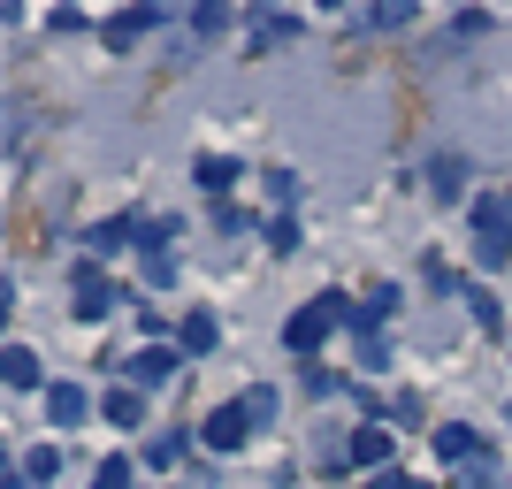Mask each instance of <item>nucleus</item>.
Listing matches in <instances>:
<instances>
[{
  "label": "nucleus",
  "instance_id": "obj_1",
  "mask_svg": "<svg viewBox=\"0 0 512 489\" xmlns=\"http://www.w3.org/2000/svg\"><path fill=\"white\" fill-rule=\"evenodd\" d=\"M474 268H512V192L474 199Z\"/></svg>",
  "mask_w": 512,
  "mask_h": 489
},
{
  "label": "nucleus",
  "instance_id": "obj_2",
  "mask_svg": "<svg viewBox=\"0 0 512 489\" xmlns=\"http://www.w3.org/2000/svg\"><path fill=\"white\" fill-rule=\"evenodd\" d=\"M337 321H344V298H306L299 314L283 321V344H291V352H314V344L329 337Z\"/></svg>",
  "mask_w": 512,
  "mask_h": 489
},
{
  "label": "nucleus",
  "instance_id": "obj_3",
  "mask_svg": "<svg viewBox=\"0 0 512 489\" xmlns=\"http://www.w3.org/2000/svg\"><path fill=\"white\" fill-rule=\"evenodd\" d=\"M245 436H253V421H245V405H214L207 421H199V444H207V451H237Z\"/></svg>",
  "mask_w": 512,
  "mask_h": 489
},
{
  "label": "nucleus",
  "instance_id": "obj_4",
  "mask_svg": "<svg viewBox=\"0 0 512 489\" xmlns=\"http://www.w3.org/2000/svg\"><path fill=\"white\" fill-rule=\"evenodd\" d=\"M123 367H130V383H138V390H161L176 375V352H169V344H138Z\"/></svg>",
  "mask_w": 512,
  "mask_h": 489
},
{
  "label": "nucleus",
  "instance_id": "obj_5",
  "mask_svg": "<svg viewBox=\"0 0 512 489\" xmlns=\"http://www.w3.org/2000/svg\"><path fill=\"white\" fill-rule=\"evenodd\" d=\"M0 375H8V390H39V352H31V344H8V352H0Z\"/></svg>",
  "mask_w": 512,
  "mask_h": 489
},
{
  "label": "nucleus",
  "instance_id": "obj_6",
  "mask_svg": "<svg viewBox=\"0 0 512 489\" xmlns=\"http://www.w3.org/2000/svg\"><path fill=\"white\" fill-rule=\"evenodd\" d=\"M85 390H77V383H54V390H46V413H54V428H77V421H85Z\"/></svg>",
  "mask_w": 512,
  "mask_h": 489
},
{
  "label": "nucleus",
  "instance_id": "obj_7",
  "mask_svg": "<svg viewBox=\"0 0 512 489\" xmlns=\"http://www.w3.org/2000/svg\"><path fill=\"white\" fill-rule=\"evenodd\" d=\"M107 306H115V291H107V283H100V276L85 268V276H77V314H85V321H100Z\"/></svg>",
  "mask_w": 512,
  "mask_h": 489
},
{
  "label": "nucleus",
  "instance_id": "obj_8",
  "mask_svg": "<svg viewBox=\"0 0 512 489\" xmlns=\"http://www.w3.org/2000/svg\"><path fill=\"white\" fill-rule=\"evenodd\" d=\"M352 459H360V467H383L390 459V428H360V436H352Z\"/></svg>",
  "mask_w": 512,
  "mask_h": 489
},
{
  "label": "nucleus",
  "instance_id": "obj_9",
  "mask_svg": "<svg viewBox=\"0 0 512 489\" xmlns=\"http://www.w3.org/2000/svg\"><path fill=\"white\" fill-rule=\"evenodd\" d=\"M153 23H161V8H130V16H115V23H107V39H115V46H130L138 31H153Z\"/></svg>",
  "mask_w": 512,
  "mask_h": 489
},
{
  "label": "nucleus",
  "instance_id": "obj_10",
  "mask_svg": "<svg viewBox=\"0 0 512 489\" xmlns=\"http://www.w3.org/2000/svg\"><path fill=\"white\" fill-rule=\"evenodd\" d=\"M199 184H207V192H230V184H237V161H230V153H207V161H199Z\"/></svg>",
  "mask_w": 512,
  "mask_h": 489
},
{
  "label": "nucleus",
  "instance_id": "obj_11",
  "mask_svg": "<svg viewBox=\"0 0 512 489\" xmlns=\"http://www.w3.org/2000/svg\"><path fill=\"white\" fill-rule=\"evenodd\" d=\"M107 421H115V428H138V421H146V398H138V390H115V398H107Z\"/></svg>",
  "mask_w": 512,
  "mask_h": 489
},
{
  "label": "nucleus",
  "instance_id": "obj_12",
  "mask_svg": "<svg viewBox=\"0 0 512 489\" xmlns=\"http://www.w3.org/2000/svg\"><path fill=\"white\" fill-rule=\"evenodd\" d=\"M428 176H436V199H459V192H467V161H436Z\"/></svg>",
  "mask_w": 512,
  "mask_h": 489
},
{
  "label": "nucleus",
  "instance_id": "obj_13",
  "mask_svg": "<svg viewBox=\"0 0 512 489\" xmlns=\"http://www.w3.org/2000/svg\"><path fill=\"white\" fill-rule=\"evenodd\" d=\"M436 451H444L451 467H459V459H474V428H436Z\"/></svg>",
  "mask_w": 512,
  "mask_h": 489
},
{
  "label": "nucleus",
  "instance_id": "obj_14",
  "mask_svg": "<svg viewBox=\"0 0 512 489\" xmlns=\"http://www.w3.org/2000/svg\"><path fill=\"white\" fill-rule=\"evenodd\" d=\"M184 352H214V314H192V321H184Z\"/></svg>",
  "mask_w": 512,
  "mask_h": 489
},
{
  "label": "nucleus",
  "instance_id": "obj_15",
  "mask_svg": "<svg viewBox=\"0 0 512 489\" xmlns=\"http://www.w3.org/2000/svg\"><path fill=\"white\" fill-rule=\"evenodd\" d=\"M467 314H474V329H497V321H505V314H497V298H490V291H467Z\"/></svg>",
  "mask_w": 512,
  "mask_h": 489
},
{
  "label": "nucleus",
  "instance_id": "obj_16",
  "mask_svg": "<svg viewBox=\"0 0 512 489\" xmlns=\"http://www.w3.org/2000/svg\"><path fill=\"white\" fill-rule=\"evenodd\" d=\"M268 245H276V253H299V222H291V214H276V222H268Z\"/></svg>",
  "mask_w": 512,
  "mask_h": 489
},
{
  "label": "nucleus",
  "instance_id": "obj_17",
  "mask_svg": "<svg viewBox=\"0 0 512 489\" xmlns=\"http://www.w3.org/2000/svg\"><path fill=\"white\" fill-rule=\"evenodd\" d=\"M123 237H130V222H100V230H92V253H123Z\"/></svg>",
  "mask_w": 512,
  "mask_h": 489
},
{
  "label": "nucleus",
  "instance_id": "obj_18",
  "mask_svg": "<svg viewBox=\"0 0 512 489\" xmlns=\"http://www.w3.org/2000/svg\"><path fill=\"white\" fill-rule=\"evenodd\" d=\"M367 23H375V31H398V23H413V8H406V0H390V8H375Z\"/></svg>",
  "mask_w": 512,
  "mask_h": 489
},
{
  "label": "nucleus",
  "instance_id": "obj_19",
  "mask_svg": "<svg viewBox=\"0 0 512 489\" xmlns=\"http://www.w3.org/2000/svg\"><path fill=\"white\" fill-rule=\"evenodd\" d=\"M276 413V390H245V421H268Z\"/></svg>",
  "mask_w": 512,
  "mask_h": 489
},
{
  "label": "nucleus",
  "instance_id": "obj_20",
  "mask_svg": "<svg viewBox=\"0 0 512 489\" xmlns=\"http://www.w3.org/2000/svg\"><path fill=\"white\" fill-rule=\"evenodd\" d=\"M62 474V451H31V482H54Z\"/></svg>",
  "mask_w": 512,
  "mask_h": 489
},
{
  "label": "nucleus",
  "instance_id": "obj_21",
  "mask_svg": "<svg viewBox=\"0 0 512 489\" xmlns=\"http://www.w3.org/2000/svg\"><path fill=\"white\" fill-rule=\"evenodd\" d=\"M146 459H153V467H176V459H184V436H161V444H153Z\"/></svg>",
  "mask_w": 512,
  "mask_h": 489
},
{
  "label": "nucleus",
  "instance_id": "obj_22",
  "mask_svg": "<svg viewBox=\"0 0 512 489\" xmlns=\"http://www.w3.org/2000/svg\"><path fill=\"white\" fill-rule=\"evenodd\" d=\"M192 23H199V31H207V39H214V31H222V23H230V8H222V0H207V8H199Z\"/></svg>",
  "mask_w": 512,
  "mask_h": 489
},
{
  "label": "nucleus",
  "instance_id": "obj_23",
  "mask_svg": "<svg viewBox=\"0 0 512 489\" xmlns=\"http://www.w3.org/2000/svg\"><path fill=\"white\" fill-rule=\"evenodd\" d=\"M375 489H428V482H413V474H383Z\"/></svg>",
  "mask_w": 512,
  "mask_h": 489
}]
</instances>
